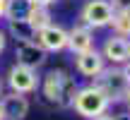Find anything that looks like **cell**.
Segmentation results:
<instances>
[{"label":"cell","mask_w":130,"mask_h":120,"mask_svg":"<svg viewBox=\"0 0 130 120\" xmlns=\"http://www.w3.org/2000/svg\"><path fill=\"white\" fill-rule=\"evenodd\" d=\"M75 91H77L75 79L65 70H48L46 72V77H43V96H46V101L56 103L58 108H68V106H72Z\"/></svg>","instance_id":"cell-1"},{"label":"cell","mask_w":130,"mask_h":120,"mask_svg":"<svg viewBox=\"0 0 130 120\" xmlns=\"http://www.w3.org/2000/svg\"><path fill=\"white\" fill-rule=\"evenodd\" d=\"M94 87L108 98V103H121L125 101V96L130 94V84L125 79L121 67L111 65V67H104L101 72L94 77Z\"/></svg>","instance_id":"cell-2"},{"label":"cell","mask_w":130,"mask_h":120,"mask_svg":"<svg viewBox=\"0 0 130 120\" xmlns=\"http://www.w3.org/2000/svg\"><path fill=\"white\" fill-rule=\"evenodd\" d=\"M108 98L104 96L101 91H99L94 84H89V87H82L75 91V98H72V108L77 115L87 118V120H96L101 115H106L108 111Z\"/></svg>","instance_id":"cell-3"},{"label":"cell","mask_w":130,"mask_h":120,"mask_svg":"<svg viewBox=\"0 0 130 120\" xmlns=\"http://www.w3.org/2000/svg\"><path fill=\"white\" fill-rule=\"evenodd\" d=\"M79 17H82V22H84V27H87V29L108 27L111 19H113L111 3H108V0H89V3L82 7Z\"/></svg>","instance_id":"cell-4"},{"label":"cell","mask_w":130,"mask_h":120,"mask_svg":"<svg viewBox=\"0 0 130 120\" xmlns=\"http://www.w3.org/2000/svg\"><path fill=\"white\" fill-rule=\"evenodd\" d=\"M12 94H31L34 89L39 87V74L36 70H29V67H22V65H12L7 72V79H5Z\"/></svg>","instance_id":"cell-5"},{"label":"cell","mask_w":130,"mask_h":120,"mask_svg":"<svg viewBox=\"0 0 130 120\" xmlns=\"http://www.w3.org/2000/svg\"><path fill=\"white\" fill-rule=\"evenodd\" d=\"M36 43L43 48V51H51V53H58V51H65L68 48V31L63 27H56V24H48V27L39 29L36 31Z\"/></svg>","instance_id":"cell-6"},{"label":"cell","mask_w":130,"mask_h":120,"mask_svg":"<svg viewBox=\"0 0 130 120\" xmlns=\"http://www.w3.org/2000/svg\"><path fill=\"white\" fill-rule=\"evenodd\" d=\"M14 58L17 63L14 65H22V67L29 70H36L46 63V51L39 46L36 41H29V43H17V51H14Z\"/></svg>","instance_id":"cell-7"},{"label":"cell","mask_w":130,"mask_h":120,"mask_svg":"<svg viewBox=\"0 0 130 120\" xmlns=\"http://www.w3.org/2000/svg\"><path fill=\"white\" fill-rule=\"evenodd\" d=\"M101 58L108 60L111 65H125L130 60V41L128 38H121V36H108L106 43H104V51H101Z\"/></svg>","instance_id":"cell-8"},{"label":"cell","mask_w":130,"mask_h":120,"mask_svg":"<svg viewBox=\"0 0 130 120\" xmlns=\"http://www.w3.org/2000/svg\"><path fill=\"white\" fill-rule=\"evenodd\" d=\"M0 113H3V120H24L29 113V101L22 94H5L0 98Z\"/></svg>","instance_id":"cell-9"},{"label":"cell","mask_w":130,"mask_h":120,"mask_svg":"<svg viewBox=\"0 0 130 120\" xmlns=\"http://www.w3.org/2000/svg\"><path fill=\"white\" fill-rule=\"evenodd\" d=\"M75 67H77V72H79V74H84V77H92V79H94L104 67H106V65H104L101 53H99L96 48H92V51L79 53V55L75 58Z\"/></svg>","instance_id":"cell-10"},{"label":"cell","mask_w":130,"mask_h":120,"mask_svg":"<svg viewBox=\"0 0 130 120\" xmlns=\"http://www.w3.org/2000/svg\"><path fill=\"white\" fill-rule=\"evenodd\" d=\"M68 48L75 53V55L92 51V48H94V36H92V29H87L84 24H79V27H72V29L68 31Z\"/></svg>","instance_id":"cell-11"},{"label":"cell","mask_w":130,"mask_h":120,"mask_svg":"<svg viewBox=\"0 0 130 120\" xmlns=\"http://www.w3.org/2000/svg\"><path fill=\"white\" fill-rule=\"evenodd\" d=\"M34 10L31 0H7L5 3V17L7 22H27Z\"/></svg>","instance_id":"cell-12"},{"label":"cell","mask_w":130,"mask_h":120,"mask_svg":"<svg viewBox=\"0 0 130 120\" xmlns=\"http://www.w3.org/2000/svg\"><path fill=\"white\" fill-rule=\"evenodd\" d=\"M7 31L17 43H29L36 41V31L29 27V22H7Z\"/></svg>","instance_id":"cell-13"},{"label":"cell","mask_w":130,"mask_h":120,"mask_svg":"<svg viewBox=\"0 0 130 120\" xmlns=\"http://www.w3.org/2000/svg\"><path fill=\"white\" fill-rule=\"evenodd\" d=\"M108 27H113V36H121V38H128L130 36V7H123L118 12H113V19Z\"/></svg>","instance_id":"cell-14"},{"label":"cell","mask_w":130,"mask_h":120,"mask_svg":"<svg viewBox=\"0 0 130 120\" xmlns=\"http://www.w3.org/2000/svg\"><path fill=\"white\" fill-rule=\"evenodd\" d=\"M29 27L34 29V31H39V29L48 27L51 24V12H48V7H41V5H34L31 14H29Z\"/></svg>","instance_id":"cell-15"},{"label":"cell","mask_w":130,"mask_h":120,"mask_svg":"<svg viewBox=\"0 0 130 120\" xmlns=\"http://www.w3.org/2000/svg\"><path fill=\"white\" fill-rule=\"evenodd\" d=\"M34 5H41V7H48V5H53L56 0H31Z\"/></svg>","instance_id":"cell-16"},{"label":"cell","mask_w":130,"mask_h":120,"mask_svg":"<svg viewBox=\"0 0 130 120\" xmlns=\"http://www.w3.org/2000/svg\"><path fill=\"white\" fill-rule=\"evenodd\" d=\"M121 70H123V74H125V79H128V84H130V60H128L125 65H123Z\"/></svg>","instance_id":"cell-17"},{"label":"cell","mask_w":130,"mask_h":120,"mask_svg":"<svg viewBox=\"0 0 130 120\" xmlns=\"http://www.w3.org/2000/svg\"><path fill=\"white\" fill-rule=\"evenodd\" d=\"M5 41H7V38H5V31H3V29H0V53L5 51Z\"/></svg>","instance_id":"cell-18"},{"label":"cell","mask_w":130,"mask_h":120,"mask_svg":"<svg viewBox=\"0 0 130 120\" xmlns=\"http://www.w3.org/2000/svg\"><path fill=\"white\" fill-rule=\"evenodd\" d=\"M3 96H5V79L0 77V98H3Z\"/></svg>","instance_id":"cell-19"},{"label":"cell","mask_w":130,"mask_h":120,"mask_svg":"<svg viewBox=\"0 0 130 120\" xmlns=\"http://www.w3.org/2000/svg\"><path fill=\"white\" fill-rule=\"evenodd\" d=\"M5 3L7 0H0V17H5Z\"/></svg>","instance_id":"cell-20"},{"label":"cell","mask_w":130,"mask_h":120,"mask_svg":"<svg viewBox=\"0 0 130 120\" xmlns=\"http://www.w3.org/2000/svg\"><path fill=\"white\" fill-rule=\"evenodd\" d=\"M96 120H118V118H113V115H101V118H96Z\"/></svg>","instance_id":"cell-21"},{"label":"cell","mask_w":130,"mask_h":120,"mask_svg":"<svg viewBox=\"0 0 130 120\" xmlns=\"http://www.w3.org/2000/svg\"><path fill=\"white\" fill-rule=\"evenodd\" d=\"M125 103H128V108H130V94H128V96H125Z\"/></svg>","instance_id":"cell-22"},{"label":"cell","mask_w":130,"mask_h":120,"mask_svg":"<svg viewBox=\"0 0 130 120\" xmlns=\"http://www.w3.org/2000/svg\"><path fill=\"white\" fill-rule=\"evenodd\" d=\"M118 120H130V115H121V118H118Z\"/></svg>","instance_id":"cell-23"},{"label":"cell","mask_w":130,"mask_h":120,"mask_svg":"<svg viewBox=\"0 0 130 120\" xmlns=\"http://www.w3.org/2000/svg\"><path fill=\"white\" fill-rule=\"evenodd\" d=\"M0 120H3V113H0Z\"/></svg>","instance_id":"cell-24"}]
</instances>
